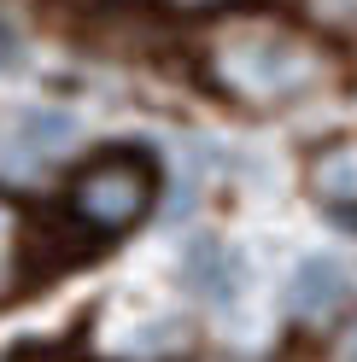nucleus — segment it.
I'll list each match as a JSON object with an SVG mask.
<instances>
[{
  "mask_svg": "<svg viewBox=\"0 0 357 362\" xmlns=\"http://www.w3.org/2000/svg\"><path fill=\"white\" fill-rule=\"evenodd\" d=\"M328 53L317 41H305L287 24H264V18H246V24H229L205 41V76L222 88L229 100L246 105H287L305 100L310 88L328 82Z\"/></svg>",
  "mask_w": 357,
  "mask_h": 362,
  "instance_id": "nucleus-1",
  "label": "nucleus"
},
{
  "mask_svg": "<svg viewBox=\"0 0 357 362\" xmlns=\"http://www.w3.org/2000/svg\"><path fill=\"white\" fill-rule=\"evenodd\" d=\"M152 193H159L152 158H141V152H100L94 164H82L71 175L64 205H71V216L82 222L88 234L118 240V234H129L152 211Z\"/></svg>",
  "mask_w": 357,
  "mask_h": 362,
  "instance_id": "nucleus-2",
  "label": "nucleus"
},
{
  "mask_svg": "<svg viewBox=\"0 0 357 362\" xmlns=\"http://www.w3.org/2000/svg\"><path fill=\"white\" fill-rule=\"evenodd\" d=\"M305 181H310V193H317L322 205L357 211V134H340V141H328V146L310 152Z\"/></svg>",
  "mask_w": 357,
  "mask_h": 362,
  "instance_id": "nucleus-3",
  "label": "nucleus"
},
{
  "mask_svg": "<svg viewBox=\"0 0 357 362\" xmlns=\"http://www.w3.org/2000/svg\"><path fill=\"white\" fill-rule=\"evenodd\" d=\"M346 292H351V275L334 257H305L293 275H287V304L299 315H322L334 304H346Z\"/></svg>",
  "mask_w": 357,
  "mask_h": 362,
  "instance_id": "nucleus-4",
  "label": "nucleus"
},
{
  "mask_svg": "<svg viewBox=\"0 0 357 362\" xmlns=\"http://www.w3.org/2000/svg\"><path fill=\"white\" fill-rule=\"evenodd\" d=\"M182 281L199 292V298H234V286H240V257L229 252V245H217V240H199L188 245V263H182Z\"/></svg>",
  "mask_w": 357,
  "mask_h": 362,
  "instance_id": "nucleus-5",
  "label": "nucleus"
},
{
  "mask_svg": "<svg viewBox=\"0 0 357 362\" xmlns=\"http://www.w3.org/2000/svg\"><path fill=\"white\" fill-rule=\"evenodd\" d=\"M24 263H30V216H24V205H18V199L0 193V298H6V292H18Z\"/></svg>",
  "mask_w": 357,
  "mask_h": 362,
  "instance_id": "nucleus-6",
  "label": "nucleus"
},
{
  "mask_svg": "<svg viewBox=\"0 0 357 362\" xmlns=\"http://www.w3.org/2000/svg\"><path fill=\"white\" fill-rule=\"evenodd\" d=\"M71 141H76V117L71 111H30V117L18 123V146H30L35 158L64 152Z\"/></svg>",
  "mask_w": 357,
  "mask_h": 362,
  "instance_id": "nucleus-7",
  "label": "nucleus"
},
{
  "mask_svg": "<svg viewBox=\"0 0 357 362\" xmlns=\"http://www.w3.org/2000/svg\"><path fill=\"white\" fill-rule=\"evenodd\" d=\"M305 18L328 35H346L357 41V0H305Z\"/></svg>",
  "mask_w": 357,
  "mask_h": 362,
  "instance_id": "nucleus-8",
  "label": "nucleus"
},
{
  "mask_svg": "<svg viewBox=\"0 0 357 362\" xmlns=\"http://www.w3.org/2000/svg\"><path fill=\"white\" fill-rule=\"evenodd\" d=\"M18 53H24V41H18V30L6 24V12H0V71H6V64H18Z\"/></svg>",
  "mask_w": 357,
  "mask_h": 362,
  "instance_id": "nucleus-9",
  "label": "nucleus"
},
{
  "mask_svg": "<svg viewBox=\"0 0 357 362\" xmlns=\"http://www.w3.org/2000/svg\"><path fill=\"white\" fill-rule=\"evenodd\" d=\"M170 12H222V6H234V0H164Z\"/></svg>",
  "mask_w": 357,
  "mask_h": 362,
  "instance_id": "nucleus-10",
  "label": "nucleus"
},
{
  "mask_svg": "<svg viewBox=\"0 0 357 362\" xmlns=\"http://www.w3.org/2000/svg\"><path fill=\"white\" fill-rule=\"evenodd\" d=\"M346 362H357V327L346 333Z\"/></svg>",
  "mask_w": 357,
  "mask_h": 362,
  "instance_id": "nucleus-11",
  "label": "nucleus"
}]
</instances>
